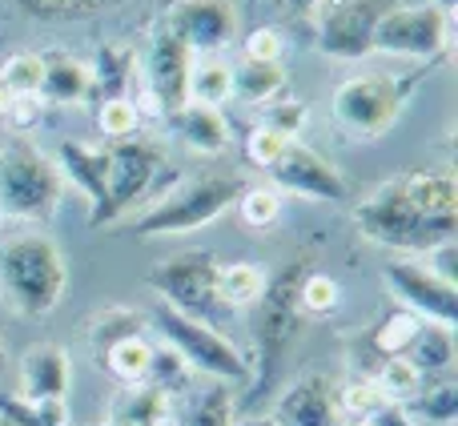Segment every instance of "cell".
I'll list each match as a JSON object with an SVG mask.
<instances>
[{"label":"cell","instance_id":"obj_26","mask_svg":"<svg viewBox=\"0 0 458 426\" xmlns=\"http://www.w3.org/2000/svg\"><path fill=\"white\" fill-rule=\"evenodd\" d=\"M403 411L411 414L414 422H438L446 426L458 414V382L451 379V374H438L435 382H422V390L411 398V403H403Z\"/></svg>","mask_w":458,"mask_h":426},{"label":"cell","instance_id":"obj_28","mask_svg":"<svg viewBox=\"0 0 458 426\" xmlns=\"http://www.w3.org/2000/svg\"><path fill=\"white\" fill-rule=\"evenodd\" d=\"M185 97L198 101V105H214V109H222L229 97H233V69H229L225 61H217V56H206V61L190 64Z\"/></svg>","mask_w":458,"mask_h":426},{"label":"cell","instance_id":"obj_13","mask_svg":"<svg viewBox=\"0 0 458 426\" xmlns=\"http://www.w3.org/2000/svg\"><path fill=\"white\" fill-rule=\"evenodd\" d=\"M190 64H193V53L177 40V32L169 29V24H161V29L153 32V40H149V56H145V69H141L145 89H149L157 113L174 117V113L190 101V97H185V85H190Z\"/></svg>","mask_w":458,"mask_h":426},{"label":"cell","instance_id":"obj_39","mask_svg":"<svg viewBox=\"0 0 458 426\" xmlns=\"http://www.w3.org/2000/svg\"><path fill=\"white\" fill-rule=\"evenodd\" d=\"M285 137H277V133H269V129H250V133H245V161H253V166L258 169H274L277 166V158H282L285 153Z\"/></svg>","mask_w":458,"mask_h":426},{"label":"cell","instance_id":"obj_11","mask_svg":"<svg viewBox=\"0 0 458 426\" xmlns=\"http://www.w3.org/2000/svg\"><path fill=\"white\" fill-rule=\"evenodd\" d=\"M398 0H330L318 24V48L338 61H362L370 56V40L378 21Z\"/></svg>","mask_w":458,"mask_h":426},{"label":"cell","instance_id":"obj_29","mask_svg":"<svg viewBox=\"0 0 458 426\" xmlns=\"http://www.w3.org/2000/svg\"><path fill=\"white\" fill-rule=\"evenodd\" d=\"M374 387H378V395L386 398V403H394V406H403V403H411L414 395L422 390V374H419V366H411L403 354H394V358H382V366H378V374H374Z\"/></svg>","mask_w":458,"mask_h":426},{"label":"cell","instance_id":"obj_36","mask_svg":"<svg viewBox=\"0 0 458 426\" xmlns=\"http://www.w3.org/2000/svg\"><path fill=\"white\" fill-rule=\"evenodd\" d=\"M386 406V398L378 395V387H374L370 379H354L346 382V387L338 390V411H342V422H366L374 411H382Z\"/></svg>","mask_w":458,"mask_h":426},{"label":"cell","instance_id":"obj_10","mask_svg":"<svg viewBox=\"0 0 458 426\" xmlns=\"http://www.w3.org/2000/svg\"><path fill=\"white\" fill-rule=\"evenodd\" d=\"M382 282L386 290L403 302V310H411L414 318L435 326H451L458 322V285L443 282L427 261H386L382 266Z\"/></svg>","mask_w":458,"mask_h":426},{"label":"cell","instance_id":"obj_48","mask_svg":"<svg viewBox=\"0 0 458 426\" xmlns=\"http://www.w3.org/2000/svg\"><path fill=\"white\" fill-rule=\"evenodd\" d=\"M0 426H8V422H0Z\"/></svg>","mask_w":458,"mask_h":426},{"label":"cell","instance_id":"obj_19","mask_svg":"<svg viewBox=\"0 0 458 426\" xmlns=\"http://www.w3.org/2000/svg\"><path fill=\"white\" fill-rule=\"evenodd\" d=\"M157 358H161V350L153 346V342L145 338L141 330L121 334V338L109 342V346L97 350V362H101L105 371H109L113 379L121 382V387H137V382H149L153 371H157Z\"/></svg>","mask_w":458,"mask_h":426},{"label":"cell","instance_id":"obj_45","mask_svg":"<svg viewBox=\"0 0 458 426\" xmlns=\"http://www.w3.org/2000/svg\"><path fill=\"white\" fill-rule=\"evenodd\" d=\"M233 426H274V419H269V414H253V419H242Z\"/></svg>","mask_w":458,"mask_h":426},{"label":"cell","instance_id":"obj_42","mask_svg":"<svg viewBox=\"0 0 458 426\" xmlns=\"http://www.w3.org/2000/svg\"><path fill=\"white\" fill-rule=\"evenodd\" d=\"M366 426H419L411 419V414L403 411V406H394V403H386L382 411H374L370 419H366Z\"/></svg>","mask_w":458,"mask_h":426},{"label":"cell","instance_id":"obj_38","mask_svg":"<svg viewBox=\"0 0 458 426\" xmlns=\"http://www.w3.org/2000/svg\"><path fill=\"white\" fill-rule=\"evenodd\" d=\"M21 4L40 21H81V16L105 13L113 0H21Z\"/></svg>","mask_w":458,"mask_h":426},{"label":"cell","instance_id":"obj_30","mask_svg":"<svg viewBox=\"0 0 458 426\" xmlns=\"http://www.w3.org/2000/svg\"><path fill=\"white\" fill-rule=\"evenodd\" d=\"M174 426H233V387H206L198 398L190 403L185 419H177Z\"/></svg>","mask_w":458,"mask_h":426},{"label":"cell","instance_id":"obj_31","mask_svg":"<svg viewBox=\"0 0 458 426\" xmlns=\"http://www.w3.org/2000/svg\"><path fill=\"white\" fill-rule=\"evenodd\" d=\"M419 326H422V318H414L411 310H390L386 318H382L378 326H374V334H370V346L378 350L382 358H394V354H406V346L414 342V334H419Z\"/></svg>","mask_w":458,"mask_h":426},{"label":"cell","instance_id":"obj_15","mask_svg":"<svg viewBox=\"0 0 458 426\" xmlns=\"http://www.w3.org/2000/svg\"><path fill=\"white\" fill-rule=\"evenodd\" d=\"M165 24L177 32V40L190 53H217V48H225L233 40L237 13L225 0H182L165 16Z\"/></svg>","mask_w":458,"mask_h":426},{"label":"cell","instance_id":"obj_12","mask_svg":"<svg viewBox=\"0 0 458 426\" xmlns=\"http://www.w3.org/2000/svg\"><path fill=\"white\" fill-rule=\"evenodd\" d=\"M161 169V158L141 141H117L109 149V190H105V206L89 226L101 229L109 221L125 217L145 193L153 190V177Z\"/></svg>","mask_w":458,"mask_h":426},{"label":"cell","instance_id":"obj_32","mask_svg":"<svg viewBox=\"0 0 458 426\" xmlns=\"http://www.w3.org/2000/svg\"><path fill=\"white\" fill-rule=\"evenodd\" d=\"M338 302H342V282L338 277H330V274H301V282H298V310H301V318H326V314H334L338 310Z\"/></svg>","mask_w":458,"mask_h":426},{"label":"cell","instance_id":"obj_7","mask_svg":"<svg viewBox=\"0 0 458 426\" xmlns=\"http://www.w3.org/2000/svg\"><path fill=\"white\" fill-rule=\"evenodd\" d=\"M61 201L56 166L29 141H13L0 149V217L45 221Z\"/></svg>","mask_w":458,"mask_h":426},{"label":"cell","instance_id":"obj_40","mask_svg":"<svg viewBox=\"0 0 458 426\" xmlns=\"http://www.w3.org/2000/svg\"><path fill=\"white\" fill-rule=\"evenodd\" d=\"M242 53H245V61L277 64V61H282V32H277V29H253L250 37H245Z\"/></svg>","mask_w":458,"mask_h":426},{"label":"cell","instance_id":"obj_18","mask_svg":"<svg viewBox=\"0 0 458 426\" xmlns=\"http://www.w3.org/2000/svg\"><path fill=\"white\" fill-rule=\"evenodd\" d=\"M56 161H61V174L89 198V221H93L105 206V190H109V149L85 141H61Z\"/></svg>","mask_w":458,"mask_h":426},{"label":"cell","instance_id":"obj_8","mask_svg":"<svg viewBox=\"0 0 458 426\" xmlns=\"http://www.w3.org/2000/svg\"><path fill=\"white\" fill-rule=\"evenodd\" d=\"M446 45H451V16L438 4H394L374 29L370 53L435 61Z\"/></svg>","mask_w":458,"mask_h":426},{"label":"cell","instance_id":"obj_5","mask_svg":"<svg viewBox=\"0 0 458 426\" xmlns=\"http://www.w3.org/2000/svg\"><path fill=\"white\" fill-rule=\"evenodd\" d=\"M422 81V69L403 77V72H362L338 85L334 93V121L358 141L382 137L411 101L414 85Z\"/></svg>","mask_w":458,"mask_h":426},{"label":"cell","instance_id":"obj_25","mask_svg":"<svg viewBox=\"0 0 458 426\" xmlns=\"http://www.w3.org/2000/svg\"><path fill=\"white\" fill-rule=\"evenodd\" d=\"M40 97L56 105H77L89 97V64L77 56H45V72H40Z\"/></svg>","mask_w":458,"mask_h":426},{"label":"cell","instance_id":"obj_43","mask_svg":"<svg viewBox=\"0 0 458 426\" xmlns=\"http://www.w3.org/2000/svg\"><path fill=\"white\" fill-rule=\"evenodd\" d=\"M8 109H13V89L0 81V117H8Z\"/></svg>","mask_w":458,"mask_h":426},{"label":"cell","instance_id":"obj_3","mask_svg":"<svg viewBox=\"0 0 458 426\" xmlns=\"http://www.w3.org/2000/svg\"><path fill=\"white\" fill-rule=\"evenodd\" d=\"M354 221L370 242L386 245V250H406V253H430L438 245L454 242L458 234V217L454 221H438L427 217L411 198H406L403 182H382L362 206L354 209Z\"/></svg>","mask_w":458,"mask_h":426},{"label":"cell","instance_id":"obj_41","mask_svg":"<svg viewBox=\"0 0 458 426\" xmlns=\"http://www.w3.org/2000/svg\"><path fill=\"white\" fill-rule=\"evenodd\" d=\"M37 117H40V93L13 97V109H8V121H13L16 129H29Z\"/></svg>","mask_w":458,"mask_h":426},{"label":"cell","instance_id":"obj_17","mask_svg":"<svg viewBox=\"0 0 458 426\" xmlns=\"http://www.w3.org/2000/svg\"><path fill=\"white\" fill-rule=\"evenodd\" d=\"M16 382H21L16 398H24V403H64L72 382L69 354L61 346H53V342L29 346L21 358V371H16Z\"/></svg>","mask_w":458,"mask_h":426},{"label":"cell","instance_id":"obj_1","mask_svg":"<svg viewBox=\"0 0 458 426\" xmlns=\"http://www.w3.org/2000/svg\"><path fill=\"white\" fill-rule=\"evenodd\" d=\"M69 269L53 237L21 234L0 245V302L16 318H48L64 302Z\"/></svg>","mask_w":458,"mask_h":426},{"label":"cell","instance_id":"obj_47","mask_svg":"<svg viewBox=\"0 0 458 426\" xmlns=\"http://www.w3.org/2000/svg\"><path fill=\"white\" fill-rule=\"evenodd\" d=\"M358 426H366V422H358Z\"/></svg>","mask_w":458,"mask_h":426},{"label":"cell","instance_id":"obj_37","mask_svg":"<svg viewBox=\"0 0 458 426\" xmlns=\"http://www.w3.org/2000/svg\"><path fill=\"white\" fill-rule=\"evenodd\" d=\"M40 72H45V56H32V53H13L0 64V81L13 89V97L40 93Z\"/></svg>","mask_w":458,"mask_h":426},{"label":"cell","instance_id":"obj_2","mask_svg":"<svg viewBox=\"0 0 458 426\" xmlns=\"http://www.w3.org/2000/svg\"><path fill=\"white\" fill-rule=\"evenodd\" d=\"M306 269L298 261L282 266L277 274L266 277V290L258 298V318H253V362H250V382L253 395L274 387L277 371H282L290 346L298 342L301 330V310H298V282Z\"/></svg>","mask_w":458,"mask_h":426},{"label":"cell","instance_id":"obj_34","mask_svg":"<svg viewBox=\"0 0 458 426\" xmlns=\"http://www.w3.org/2000/svg\"><path fill=\"white\" fill-rule=\"evenodd\" d=\"M237 213H242L245 226L253 229H269L277 217H282V193L274 185H250L237 198Z\"/></svg>","mask_w":458,"mask_h":426},{"label":"cell","instance_id":"obj_33","mask_svg":"<svg viewBox=\"0 0 458 426\" xmlns=\"http://www.w3.org/2000/svg\"><path fill=\"white\" fill-rule=\"evenodd\" d=\"M261 129L285 137V141H298V133L306 129V105L298 97H274L261 105Z\"/></svg>","mask_w":458,"mask_h":426},{"label":"cell","instance_id":"obj_14","mask_svg":"<svg viewBox=\"0 0 458 426\" xmlns=\"http://www.w3.org/2000/svg\"><path fill=\"white\" fill-rule=\"evenodd\" d=\"M274 177V190H285V193H298V198H310V201H346V177L322 158L314 153L310 145L301 141H290L285 153L277 158V166L269 169Z\"/></svg>","mask_w":458,"mask_h":426},{"label":"cell","instance_id":"obj_46","mask_svg":"<svg viewBox=\"0 0 458 426\" xmlns=\"http://www.w3.org/2000/svg\"><path fill=\"white\" fill-rule=\"evenodd\" d=\"M0 371H4V342H0Z\"/></svg>","mask_w":458,"mask_h":426},{"label":"cell","instance_id":"obj_4","mask_svg":"<svg viewBox=\"0 0 458 426\" xmlns=\"http://www.w3.org/2000/svg\"><path fill=\"white\" fill-rule=\"evenodd\" d=\"M149 318H153V330L161 334V342H165L190 371L206 374L209 382H222V387H245V382H250V358H245L217 326L198 322V318H190V314H177L165 302H157Z\"/></svg>","mask_w":458,"mask_h":426},{"label":"cell","instance_id":"obj_27","mask_svg":"<svg viewBox=\"0 0 458 426\" xmlns=\"http://www.w3.org/2000/svg\"><path fill=\"white\" fill-rule=\"evenodd\" d=\"M285 89V69L269 61H242L233 69V97L245 105H266L282 97Z\"/></svg>","mask_w":458,"mask_h":426},{"label":"cell","instance_id":"obj_21","mask_svg":"<svg viewBox=\"0 0 458 426\" xmlns=\"http://www.w3.org/2000/svg\"><path fill=\"white\" fill-rule=\"evenodd\" d=\"M174 121H177L182 141L190 145L193 153H201V158H217V153L229 149V121H225L222 109H214V105L185 101L182 109L174 113Z\"/></svg>","mask_w":458,"mask_h":426},{"label":"cell","instance_id":"obj_6","mask_svg":"<svg viewBox=\"0 0 458 426\" xmlns=\"http://www.w3.org/2000/svg\"><path fill=\"white\" fill-rule=\"evenodd\" d=\"M242 198V182L225 174H206L193 182L169 190L153 209L141 213L137 221V237H174V234H193V229L214 226L222 213H229Z\"/></svg>","mask_w":458,"mask_h":426},{"label":"cell","instance_id":"obj_20","mask_svg":"<svg viewBox=\"0 0 458 426\" xmlns=\"http://www.w3.org/2000/svg\"><path fill=\"white\" fill-rule=\"evenodd\" d=\"M174 403L161 382H137L113 398L109 426H174Z\"/></svg>","mask_w":458,"mask_h":426},{"label":"cell","instance_id":"obj_9","mask_svg":"<svg viewBox=\"0 0 458 426\" xmlns=\"http://www.w3.org/2000/svg\"><path fill=\"white\" fill-rule=\"evenodd\" d=\"M214 277H217V261L209 253H190V258H177L149 269V285L157 290V298L165 306L209 326H214V310L222 306Z\"/></svg>","mask_w":458,"mask_h":426},{"label":"cell","instance_id":"obj_24","mask_svg":"<svg viewBox=\"0 0 458 426\" xmlns=\"http://www.w3.org/2000/svg\"><path fill=\"white\" fill-rule=\"evenodd\" d=\"M266 269L258 261H217V302L229 310H245V306H258L261 290H266Z\"/></svg>","mask_w":458,"mask_h":426},{"label":"cell","instance_id":"obj_16","mask_svg":"<svg viewBox=\"0 0 458 426\" xmlns=\"http://www.w3.org/2000/svg\"><path fill=\"white\" fill-rule=\"evenodd\" d=\"M274 426H346L338 411V390L322 379V374H301L298 382L277 395Z\"/></svg>","mask_w":458,"mask_h":426},{"label":"cell","instance_id":"obj_23","mask_svg":"<svg viewBox=\"0 0 458 426\" xmlns=\"http://www.w3.org/2000/svg\"><path fill=\"white\" fill-rule=\"evenodd\" d=\"M133 64H137L133 45H125V40H109V45H101L97 61L89 64V93H101V101H109V97H125L121 89H125L129 77H133Z\"/></svg>","mask_w":458,"mask_h":426},{"label":"cell","instance_id":"obj_22","mask_svg":"<svg viewBox=\"0 0 458 426\" xmlns=\"http://www.w3.org/2000/svg\"><path fill=\"white\" fill-rule=\"evenodd\" d=\"M406 362L419 366L422 379H438V374H451L454 366V330L451 326H435V322H422L414 342L406 346Z\"/></svg>","mask_w":458,"mask_h":426},{"label":"cell","instance_id":"obj_44","mask_svg":"<svg viewBox=\"0 0 458 426\" xmlns=\"http://www.w3.org/2000/svg\"><path fill=\"white\" fill-rule=\"evenodd\" d=\"M318 4H322V0H290V8H293V13H314Z\"/></svg>","mask_w":458,"mask_h":426},{"label":"cell","instance_id":"obj_35","mask_svg":"<svg viewBox=\"0 0 458 426\" xmlns=\"http://www.w3.org/2000/svg\"><path fill=\"white\" fill-rule=\"evenodd\" d=\"M97 129L105 137H113V141H133V133L141 129V113H137V105L129 97H109L97 109Z\"/></svg>","mask_w":458,"mask_h":426}]
</instances>
